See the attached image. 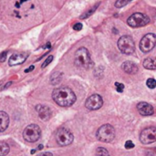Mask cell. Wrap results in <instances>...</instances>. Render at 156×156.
<instances>
[{
	"label": "cell",
	"mask_w": 156,
	"mask_h": 156,
	"mask_svg": "<svg viewBox=\"0 0 156 156\" xmlns=\"http://www.w3.org/2000/svg\"><path fill=\"white\" fill-rule=\"evenodd\" d=\"M73 28H74L75 30H77V31H80V30H81V28H82V24H81V23H77V24L74 25Z\"/></svg>",
	"instance_id": "cell-27"
},
{
	"label": "cell",
	"mask_w": 156,
	"mask_h": 156,
	"mask_svg": "<svg viewBox=\"0 0 156 156\" xmlns=\"http://www.w3.org/2000/svg\"><path fill=\"white\" fill-rule=\"evenodd\" d=\"M144 67L147 69H152L154 70L156 69L155 65V59L153 58H148L146 59H144Z\"/></svg>",
	"instance_id": "cell-16"
},
{
	"label": "cell",
	"mask_w": 156,
	"mask_h": 156,
	"mask_svg": "<svg viewBox=\"0 0 156 156\" xmlns=\"http://www.w3.org/2000/svg\"><path fill=\"white\" fill-rule=\"evenodd\" d=\"M52 99L61 107H69L76 101V95L68 87H60L53 90Z\"/></svg>",
	"instance_id": "cell-1"
},
{
	"label": "cell",
	"mask_w": 156,
	"mask_h": 156,
	"mask_svg": "<svg viewBox=\"0 0 156 156\" xmlns=\"http://www.w3.org/2000/svg\"><path fill=\"white\" fill-rule=\"evenodd\" d=\"M125 148L126 149H133V148H134V144L132 141H127L125 144Z\"/></svg>",
	"instance_id": "cell-25"
},
{
	"label": "cell",
	"mask_w": 156,
	"mask_h": 156,
	"mask_svg": "<svg viewBox=\"0 0 156 156\" xmlns=\"http://www.w3.org/2000/svg\"><path fill=\"white\" fill-rule=\"evenodd\" d=\"M150 22V17L144 13H134L127 20V24L132 27H144Z\"/></svg>",
	"instance_id": "cell-6"
},
{
	"label": "cell",
	"mask_w": 156,
	"mask_h": 156,
	"mask_svg": "<svg viewBox=\"0 0 156 156\" xmlns=\"http://www.w3.org/2000/svg\"><path fill=\"white\" fill-rule=\"evenodd\" d=\"M33 69H34V66H30L27 69H26V70H25V72H26V73H27V72H29V71H31V70H33Z\"/></svg>",
	"instance_id": "cell-29"
},
{
	"label": "cell",
	"mask_w": 156,
	"mask_h": 156,
	"mask_svg": "<svg viewBox=\"0 0 156 156\" xmlns=\"http://www.w3.org/2000/svg\"><path fill=\"white\" fill-rule=\"evenodd\" d=\"M75 65L80 69H89L93 67L89 50L86 48H80L76 51L75 54Z\"/></svg>",
	"instance_id": "cell-2"
},
{
	"label": "cell",
	"mask_w": 156,
	"mask_h": 156,
	"mask_svg": "<svg viewBox=\"0 0 156 156\" xmlns=\"http://www.w3.org/2000/svg\"><path fill=\"white\" fill-rule=\"evenodd\" d=\"M9 124V117L5 112H0V133L5 132Z\"/></svg>",
	"instance_id": "cell-15"
},
{
	"label": "cell",
	"mask_w": 156,
	"mask_h": 156,
	"mask_svg": "<svg viewBox=\"0 0 156 156\" xmlns=\"http://www.w3.org/2000/svg\"><path fill=\"white\" fill-rule=\"evenodd\" d=\"M53 60V56H49V57H48L47 58V59L45 60V62L43 63V65H42V68H45V67H47L49 63H51V61Z\"/></svg>",
	"instance_id": "cell-24"
},
{
	"label": "cell",
	"mask_w": 156,
	"mask_h": 156,
	"mask_svg": "<svg viewBox=\"0 0 156 156\" xmlns=\"http://www.w3.org/2000/svg\"><path fill=\"white\" fill-rule=\"evenodd\" d=\"M140 141L144 144H150L156 141V129L154 127H149L144 129L140 134Z\"/></svg>",
	"instance_id": "cell-9"
},
{
	"label": "cell",
	"mask_w": 156,
	"mask_h": 156,
	"mask_svg": "<svg viewBox=\"0 0 156 156\" xmlns=\"http://www.w3.org/2000/svg\"><path fill=\"white\" fill-rule=\"evenodd\" d=\"M9 146L4 142H0V156H5L9 153Z\"/></svg>",
	"instance_id": "cell-18"
},
{
	"label": "cell",
	"mask_w": 156,
	"mask_h": 156,
	"mask_svg": "<svg viewBox=\"0 0 156 156\" xmlns=\"http://www.w3.org/2000/svg\"><path fill=\"white\" fill-rule=\"evenodd\" d=\"M128 1H129V2H130V1H132V0H128Z\"/></svg>",
	"instance_id": "cell-31"
},
{
	"label": "cell",
	"mask_w": 156,
	"mask_h": 156,
	"mask_svg": "<svg viewBox=\"0 0 156 156\" xmlns=\"http://www.w3.org/2000/svg\"><path fill=\"white\" fill-rule=\"evenodd\" d=\"M36 110L38 113V116L41 120L43 121H48L50 118L51 115V111L48 106L45 105H37L36 107Z\"/></svg>",
	"instance_id": "cell-13"
},
{
	"label": "cell",
	"mask_w": 156,
	"mask_h": 156,
	"mask_svg": "<svg viewBox=\"0 0 156 156\" xmlns=\"http://www.w3.org/2000/svg\"><path fill=\"white\" fill-rule=\"evenodd\" d=\"M122 69L124 72L128 74H135L138 71V67L135 63L132 61H125L122 65Z\"/></svg>",
	"instance_id": "cell-14"
},
{
	"label": "cell",
	"mask_w": 156,
	"mask_h": 156,
	"mask_svg": "<svg viewBox=\"0 0 156 156\" xmlns=\"http://www.w3.org/2000/svg\"><path fill=\"white\" fill-rule=\"evenodd\" d=\"M118 48L120 51L125 55H131L135 50V44L132 37L122 36L118 40Z\"/></svg>",
	"instance_id": "cell-5"
},
{
	"label": "cell",
	"mask_w": 156,
	"mask_h": 156,
	"mask_svg": "<svg viewBox=\"0 0 156 156\" xmlns=\"http://www.w3.org/2000/svg\"><path fill=\"white\" fill-rule=\"evenodd\" d=\"M137 110L138 112H140L141 115L143 116H149V115H153L154 112V107L145 102V101H143V102H140L138 103L137 105Z\"/></svg>",
	"instance_id": "cell-11"
},
{
	"label": "cell",
	"mask_w": 156,
	"mask_h": 156,
	"mask_svg": "<svg viewBox=\"0 0 156 156\" xmlns=\"http://www.w3.org/2000/svg\"><path fill=\"white\" fill-rule=\"evenodd\" d=\"M115 86H116V90L118 92H122L123 90H124V85L122 83H119V82H116L115 83Z\"/></svg>",
	"instance_id": "cell-23"
},
{
	"label": "cell",
	"mask_w": 156,
	"mask_h": 156,
	"mask_svg": "<svg viewBox=\"0 0 156 156\" xmlns=\"http://www.w3.org/2000/svg\"><path fill=\"white\" fill-rule=\"evenodd\" d=\"M55 139L58 145L68 146L72 144L74 137L69 130L66 128H59L55 133Z\"/></svg>",
	"instance_id": "cell-4"
},
{
	"label": "cell",
	"mask_w": 156,
	"mask_h": 156,
	"mask_svg": "<svg viewBox=\"0 0 156 156\" xmlns=\"http://www.w3.org/2000/svg\"><path fill=\"white\" fill-rule=\"evenodd\" d=\"M115 138V130L111 124H104L97 131V139L102 143H111Z\"/></svg>",
	"instance_id": "cell-3"
},
{
	"label": "cell",
	"mask_w": 156,
	"mask_h": 156,
	"mask_svg": "<svg viewBox=\"0 0 156 156\" xmlns=\"http://www.w3.org/2000/svg\"><path fill=\"white\" fill-rule=\"evenodd\" d=\"M41 130L37 124H30L23 132V138L28 143H35L40 138Z\"/></svg>",
	"instance_id": "cell-7"
},
{
	"label": "cell",
	"mask_w": 156,
	"mask_h": 156,
	"mask_svg": "<svg viewBox=\"0 0 156 156\" xmlns=\"http://www.w3.org/2000/svg\"><path fill=\"white\" fill-rule=\"evenodd\" d=\"M102 105H103V100H102L101 96H100L98 94H93V95L90 96L85 102L86 108L90 111L99 110L100 108H101Z\"/></svg>",
	"instance_id": "cell-10"
},
{
	"label": "cell",
	"mask_w": 156,
	"mask_h": 156,
	"mask_svg": "<svg viewBox=\"0 0 156 156\" xmlns=\"http://www.w3.org/2000/svg\"><path fill=\"white\" fill-rule=\"evenodd\" d=\"M42 148H43V146H42V145H38V147H37V149H38V150H42Z\"/></svg>",
	"instance_id": "cell-30"
},
{
	"label": "cell",
	"mask_w": 156,
	"mask_h": 156,
	"mask_svg": "<svg viewBox=\"0 0 156 156\" xmlns=\"http://www.w3.org/2000/svg\"><path fill=\"white\" fill-rule=\"evenodd\" d=\"M37 156H53V154L51 153H43V154H40Z\"/></svg>",
	"instance_id": "cell-28"
},
{
	"label": "cell",
	"mask_w": 156,
	"mask_h": 156,
	"mask_svg": "<svg viewBox=\"0 0 156 156\" xmlns=\"http://www.w3.org/2000/svg\"><path fill=\"white\" fill-rule=\"evenodd\" d=\"M146 84H147V87L150 88V89H154L156 87V81L154 79H148L147 81H146Z\"/></svg>",
	"instance_id": "cell-21"
},
{
	"label": "cell",
	"mask_w": 156,
	"mask_h": 156,
	"mask_svg": "<svg viewBox=\"0 0 156 156\" xmlns=\"http://www.w3.org/2000/svg\"><path fill=\"white\" fill-rule=\"evenodd\" d=\"M156 44V37L154 34L153 33H150V34H147L145 35L141 42H140V49L144 52V53H147V52H150L151 50H153Z\"/></svg>",
	"instance_id": "cell-8"
},
{
	"label": "cell",
	"mask_w": 156,
	"mask_h": 156,
	"mask_svg": "<svg viewBox=\"0 0 156 156\" xmlns=\"http://www.w3.org/2000/svg\"><path fill=\"white\" fill-rule=\"evenodd\" d=\"M6 54H7L6 51L2 52V53L0 54V62H4V61L5 60V58H6Z\"/></svg>",
	"instance_id": "cell-26"
},
{
	"label": "cell",
	"mask_w": 156,
	"mask_h": 156,
	"mask_svg": "<svg viewBox=\"0 0 156 156\" xmlns=\"http://www.w3.org/2000/svg\"><path fill=\"white\" fill-rule=\"evenodd\" d=\"M62 79V74L60 72H55L52 76H51V79H50V82L51 84L53 85H56V84H58L60 82Z\"/></svg>",
	"instance_id": "cell-17"
},
{
	"label": "cell",
	"mask_w": 156,
	"mask_h": 156,
	"mask_svg": "<svg viewBox=\"0 0 156 156\" xmlns=\"http://www.w3.org/2000/svg\"><path fill=\"white\" fill-rule=\"evenodd\" d=\"M96 156H110V154H109V152L105 148L99 147L96 150Z\"/></svg>",
	"instance_id": "cell-20"
},
{
	"label": "cell",
	"mask_w": 156,
	"mask_h": 156,
	"mask_svg": "<svg viewBox=\"0 0 156 156\" xmlns=\"http://www.w3.org/2000/svg\"><path fill=\"white\" fill-rule=\"evenodd\" d=\"M128 3H129L128 0H118V1L115 3V6L118 7V8H120V7H122V6L126 5Z\"/></svg>",
	"instance_id": "cell-22"
},
{
	"label": "cell",
	"mask_w": 156,
	"mask_h": 156,
	"mask_svg": "<svg viewBox=\"0 0 156 156\" xmlns=\"http://www.w3.org/2000/svg\"><path fill=\"white\" fill-rule=\"evenodd\" d=\"M99 5L100 4H97V5H95L93 7H91V9H90L88 12H86L85 14H83L82 16H80V19H85V18H87L88 16H91L95 11H96V9L98 8V6H99Z\"/></svg>",
	"instance_id": "cell-19"
},
{
	"label": "cell",
	"mask_w": 156,
	"mask_h": 156,
	"mask_svg": "<svg viewBox=\"0 0 156 156\" xmlns=\"http://www.w3.org/2000/svg\"><path fill=\"white\" fill-rule=\"evenodd\" d=\"M27 58V53H15L9 58V65L10 66H16V65H20L25 62V60Z\"/></svg>",
	"instance_id": "cell-12"
}]
</instances>
